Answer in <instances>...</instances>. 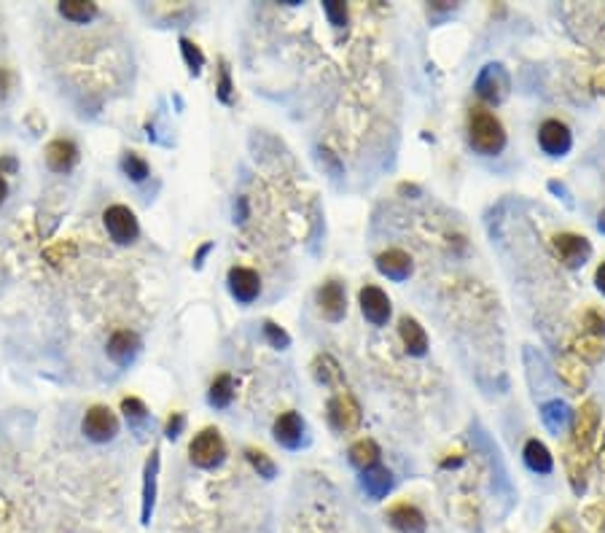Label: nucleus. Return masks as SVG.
I'll return each mask as SVG.
<instances>
[{
	"label": "nucleus",
	"mask_w": 605,
	"mask_h": 533,
	"mask_svg": "<svg viewBox=\"0 0 605 533\" xmlns=\"http://www.w3.org/2000/svg\"><path fill=\"white\" fill-rule=\"evenodd\" d=\"M506 130H503L500 119L484 108H471L468 114V143L482 156H498L506 148Z\"/></svg>",
	"instance_id": "nucleus-1"
},
{
	"label": "nucleus",
	"mask_w": 605,
	"mask_h": 533,
	"mask_svg": "<svg viewBox=\"0 0 605 533\" xmlns=\"http://www.w3.org/2000/svg\"><path fill=\"white\" fill-rule=\"evenodd\" d=\"M188 458L196 469H219L227 461V442L221 431L202 428L188 444Z\"/></svg>",
	"instance_id": "nucleus-2"
},
{
	"label": "nucleus",
	"mask_w": 605,
	"mask_h": 533,
	"mask_svg": "<svg viewBox=\"0 0 605 533\" xmlns=\"http://www.w3.org/2000/svg\"><path fill=\"white\" fill-rule=\"evenodd\" d=\"M474 89H476V95L490 103V106H500L503 100L509 98V89H512V78L506 73V68H503L500 62H487L476 81H474Z\"/></svg>",
	"instance_id": "nucleus-3"
},
{
	"label": "nucleus",
	"mask_w": 605,
	"mask_h": 533,
	"mask_svg": "<svg viewBox=\"0 0 605 533\" xmlns=\"http://www.w3.org/2000/svg\"><path fill=\"white\" fill-rule=\"evenodd\" d=\"M81 434L94 442V444H106V442H114L116 434H119V418L111 407L106 404H94L84 412V420H81Z\"/></svg>",
	"instance_id": "nucleus-4"
},
{
	"label": "nucleus",
	"mask_w": 605,
	"mask_h": 533,
	"mask_svg": "<svg viewBox=\"0 0 605 533\" xmlns=\"http://www.w3.org/2000/svg\"><path fill=\"white\" fill-rule=\"evenodd\" d=\"M103 224H106L108 237L116 245H132L140 237V221H138V216L127 205H111V208H106Z\"/></svg>",
	"instance_id": "nucleus-5"
},
{
	"label": "nucleus",
	"mask_w": 605,
	"mask_h": 533,
	"mask_svg": "<svg viewBox=\"0 0 605 533\" xmlns=\"http://www.w3.org/2000/svg\"><path fill=\"white\" fill-rule=\"evenodd\" d=\"M600 431V407L589 399L581 404V410L573 418V434H570V448L581 453H592L594 436Z\"/></svg>",
	"instance_id": "nucleus-6"
},
{
	"label": "nucleus",
	"mask_w": 605,
	"mask_h": 533,
	"mask_svg": "<svg viewBox=\"0 0 605 533\" xmlns=\"http://www.w3.org/2000/svg\"><path fill=\"white\" fill-rule=\"evenodd\" d=\"M361 418H363L361 404H358V399L347 388H342L339 394H334L329 399V423L337 431H342V434L345 431H355L361 426Z\"/></svg>",
	"instance_id": "nucleus-7"
},
{
	"label": "nucleus",
	"mask_w": 605,
	"mask_h": 533,
	"mask_svg": "<svg viewBox=\"0 0 605 533\" xmlns=\"http://www.w3.org/2000/svg\"><path fill=\"white\" fill-rule=\"evenodd\" d=\"M140 350H143V339H140L138 331H130V329L114 331V334L108 337V342H106L108 359H111L116 367H122V370H127L130 364H135V359L140 355Z\"/></svg>",
	"instance_id": "nucleus-8"
},
{
	"label": "nucleus",
	"mask_w": 605,
	"mask_h": 533,
	"mask_svg": "<svg viewBox=\"0 0 605 533\" xmlns=\"http://www.w3.org/2000/svg\"><path fill=\"white\" fill-rule=\"evenodd\" d=\"M552 245H554V253L557 259L570 266V270H576V266H584L592 256V245L584 235H573V232H560L552 237Z\"/></svg>",
	"instance_id": "nucleus-9"
},
{
	"label": "nucleus",
	"mask_w": 605,
	"mask_h": 533,
	"mask_svg": "<svg viewBox=\"0 0 605 533\" xmlns=\"http://www.w3.org/2000/svg\"><path fill=\"white\" fill-rule=\"evenodd\" d=\"M538 146L544 148V154L549 156H565L573 148V132L565 122L560 119H546L538 130Z\"/></svg>",
	"instance_id": "nucleus-10"
},
{
	"label": "nucleus",
	"mask_w": 605,
	"mask_h": 533,
	"mask_svg": "<svg viewBox=\"0 0 605 533\" xmlns=\"http://www.w3.org/2000/svg\"><path fill=\"white\" fill-rule=\"evenodd\" d=\"M227 286L240 305H251L261 297V278L251 266H232L227 275Z\"/></svg>",
	"instance_id": "nucleus-11"
},
{
	"label": "nucleus",
	"mask_w": 605,
	"mask_h": 533,
	"mask_svg": "<svg viewBox=\"0 0 605 533\" xmlns=\"http://www.w3.org/2000/svg\"><path fill=\"white\" fill-rule=\"evenodd\" d=\"M358 302H361V313L369 323L374 326H385L390 321V313H393V305L387 299V294L379 289V286H363L361 294H358Z\"/></svg>",
	"instance_id": "nucleus-12"
},
{
	"label": "nucleus",
	"mask_w": 605,
	"mask_h": 533,
	"mask_svg": "<svg viewBox=\"0 0 605 533\" xmlns=\"http://www.w3.org/2000/svg\"><path fill=\"white\" fill-rule=\"evenodd\" d=\"M315 297H318V307H321L326 321L339 323L347 315V294H345V286L339 281H326L318 289Z\"/></svg>",
	"instance_id": "nucleus-13"
},
{
	"label": "nucleus",
	"mask_w": 605,
	"mask_h": 533,
	"mask_svg": "<svg viewBox=\"0 0 605 533\" xmlns=\"http://www.w3.org/2000/svg\"><path fill=\"white\" fill-rule=\"evenodd\" d=\"M385 517H387V522L395 533H426V528H428L426 514L407 501L393 504Z\"/></svg>",
	"instance_id": "nucleus-14"
},
{
	"label": "nucleus",
	"mask_w": 605,
	"mask_h": 533,
	"mask_svg": "<svg viewBox=\"0 0 605 533\" xmlns=\"http://www.w3.org/2000/svg\"><path fill=\"white\" fill-rule=\"evenodd\" d=\"M272 436L280 448L296 450L301 444V439H305V418H301L299 412H283L272 426Z\"/></svg>",
	"instance_id": "nucleus-15"
},
{
	"label": "nucleus",
	"mask_w": 605,
	"mask_h": 533,
	"mask_svg": "<svg viewBox=\"0 0 605 533\" xmlns=\"http://www.w3.org/2000/svg\"><path fill=\"white\" fill-rule=\"evenodd\" d=\"M78 159H81V151L70 138H57L46 146V164L52 172L68 175L78 164Z\"/></svg>",
	"instance_id": "nucleus-16"
},
{
	"label": "nucleus",
	"mask_w": 605,
	"mask_h": 533,
	"mask_svg": "<svg viewBox=\"0 0 605 533\" xmlns=\"http://www.w3.org/2000/svg\"><path fill=\"white\" fill-rule=\"evenodd\" d=\"M159 466H162V456H159V450H151L148 461H146V469H143V506H140V522H143V525H148L151 517H154Z\"/></svg>",
	"instance_id": "nucleus-17"
},
{
	"label": "nucleus",
	"mask_w": 605,
	"mask_h": 533,
	"mask_svg": "<svg viewBox=\"0 0 605 533\" xmlns=\"http://www.w3.org/2000/svg\"><path fill=\"white\" fill-rule=\"evenodd\" d=\"M377 270H379L387 281L403 283V281H407V278L412 275V259H410V253H403V251H398V248H390V251H382V253L377 256Z\"/></svg>",
	"instance_id": "nucleus-18"
},
{
	"label": "nucleus",
	"mask_w": 605,
	"mask_h": 533,
	"mask_svg": "<svg viewBox=\"0 0 605 533\" xmlns=\"http://www.w3.org/2000/svg\"><path fill=\"white\" fill-rule=\"evenodd\" d=\"M398 334H401V342H403V347H407V353L415 355V359H420V355L428 353V334L412 315H403L398 321Z\"/></svg>",
	"instance_id": "nucleus-19"
},
{
	"label": "nucleus",
	"mask_w": 605,
	"mask_h": 533,
	"mask_svg": "<svg viewBox=\"0 0 605 533\" xmlns=\"http://www.w3.org/2000/svg\"><path fill=\"white\" fill-rule=\"evenodd\" d=\"M393 482H395V480H393V472H390L387 466H382V464H377V466L361 472V488H363L366 496L374 498V501L385 498V496L393 490Z\"/></svg>",
	"instance_id": "nucleus-20"
},
{
	"label": "nucleus",
	"mask_w": 605,
	"mask_h": 533,
	"mask_svg": "<svg viewBox=\"0 0 605 533\" xmlns=\"http://www.w3.org/2000/svg\"><path fill=\"white\" fill-rule=\"evenodd\" d=\"M565 469H568V480L576 496H581L586 490V474H589V453L573 450L568 444L565 450Z\"/></svg>",
	"instance_id": "nucleus-21"
},
{
	"label": "nucleus",
	"mask_w": 605,
	"mask_h": 533,
	"mask_svg": "<svg viewBox=\"0 0 605 533\" xmlns=\"http://www.w3.org/2000/svg\"><path fill=\"white\" fill-rule=\"evenodd\" d=\"M522 458H525V466H528L533 474H552V472H554V458H552V453H549L546 444L538 442V439H528V442H525Z\"/></svg>",
	"instance_id": "nucleus-22"
},
{
	"label": "nucleus",
	"mask_w": 605,
	"mask_h": 533,
	"mask_svg": "<svg viewBox=\"0 0 605 533\" xmlns=\"http://www.w3.org/2000/svg\"><path fill=\"white\" fill-rule=\"evenodd\" d=\"M541 420H544V426L552 434L560 436L568 428V423L573 420V412H570V407L562 399H549V402L541 404Z\"/></svg>",
	"instance_id": "nucleus-23"
},
{
	"label": "nucleus",
	"mask_w": 605,
	"mask_h": 533,
	"mask_svg": "<svg viewBox=\"0 0 605 533\" xmlns=\"http://www.w3.org/2000/svg\"><path fill=\"white\" fill-rule=\"evenodd\" d=\"M573 353H576V359H581V362L597 364V362L605 359V337L581 331V334L573 339Z\"/></svg>",
	"instance_id": "nucleus-24"
},
{
	"label": "nucleus",
	"mask_w": 605,
	"mask_h": 533,
	"mask_svg": "<svg viewBox=\"0 0 605 533\" xmlns=\"http://www.w3.org/2000/svg\"><path fill=\"white\" fill-rule=\"evenodd\" d=\"M57 14L73 25H86L100 14V9L92 0H62V4H57Z\"/></svg>",
	"instance_id": "nucleus-25"
},
{
	"label": "nucleus",
	"mask_w": 605,
	"mask_h": 533,
	"mask_svg": "<svg viewBox=\"0 0 605 533\" xmlns=\"http://www.w3.org/2000/svg\"><path fill=\"white\" fill-rule=\"evenodd\" d=\"M235 394H237L235 378L232 375H219L211 383V388H208V404L216 407V410H227L235 402Z\"/></svg>",
	"instance_id": "nucleus-26"
},
{
	"label": "nucleus",
	"mask_w": 605,
	"mask_h": 533,
	"mask_svg": "<svg viewBox=\"0 0 605 533\" xmlns=\"http://www.w3.org/2000/svg\"><path fill=\"white\" fill-rule=\"evenodd\" d=\"M379 444L374 442V439H358L353 448H350V464L355 466V469H371V466H377L379 464Z\"/></svg>",
	"instance_id": "nucleus-27"
},
{
	"label": "nucleus",
	"mask_w": 605,
	"mask_h": 533,
	"mask_svg": "<svg viewBox=\"0 0 605 533\" xmlns=\"http://www.w3.org/2000/svg\"><path fill=\"white\" fill-rule=\"evenodd\" d=\"M560 378L573 388V391H584L586 388V383H589V372H586V367H584V362L581 359H576V355H565V359L560 362Z\"/></svg>",
	"instance_id": "nucleus-28"
},
{
	"label": "nucleus",
	"mask_w": 605,
	"mask_h": 533,
	"mask_svg": "<svg viewBox=\"0 0 605 533\" xmlns=\"http://www.w3.org/2000/svg\"><path fill=\"white\" fill-rule=\"evenodd\" d=\"M313 375L321 386H342V370L334 355H329V353H321L313 362Z\"/></svg>",
	"instance_id": "nucleus-29"
},
{
	"label": "nucleus",
	"mask_w": 605,
	"mask_h": 533,
	"mask_svg": "<svg viewBox=\"0 0 605 533\" xmlns=\"http://www.w3.org/2000/svg\"><path fill=\"white\" fill-rule=\"evenodd\" d=\"M119 167H122V172H124V175L130 178V181H135V184H143L146 178L151 175V167H148V162H146L143 156L132 154V151L122 156Z\"/></svg>",
	"instance_id": "nucleus-30"
},
{
	"label": "nucleus",
	"mask_w": 605,
	"mask_h": 533,
	"mask_svg": "<svg viewBox=\"0 0 605 533\" xmlns=\"http://www.w3.org/2000/svg\"><path fill=\"white\" fill-rule=\"evenodd\" d=\"M245 458L248 464L253 466V472L264 480H275L277 477V464L264 453V450H256V448H245Z\"/></svg>",
	"instance_id": "nucleus-31"
},
{
	"label": "nucleus",
	"mask_w": 605,
	"mask_h": 533,
	"mask_svg": "<svg viewBox=\"0 0 605 533\" xmlns=\"http://www.w3.org/2000/svg\"><path fill=\"white\" fill-rule=\"evenodd\" d=\"M180 54H183V62L188 68L191 76H199L202 68H205V54H202V49L191 41V38H180Z\"/></svg>",
	"instance_id": "nucleus-32"
},
{
	"label": "nucleus",
	"mask_w": 605,
	"mask_h": 533,
	"mask_svg": "<svg viewBox=\"0 0 605 533\" xmlns=\"http://www.w3.org/2000/svg\"><path fill=\"white\" fill-rule=\"evenodd\" d=\"M122 412H124V418H127V423L132 428H140L148 420V407L140 399H135V396L122 399Z\"/></svg>",
	"instance_id": "nucleus-33"
},
{
	"label": "nucleus",
	"mask_w": 605,
	"mask_h": 533,
	"mask_svg": "<svg viewBox=\"0 0 605 533\" xmlns=\"http://www.w3.org/2000/svg\"><path fill=\"white\" fill-rule=\"evenodd\" d=\"M264 339L275 347V350H288L291 347V334L277 326L275 321H264Z\"/></svg>",
	"instance_id": "nucleus-34"
},
{
	"label": "nucleus",
	"mask_w": 605,
	"mask_h": 533,
	"mask_svg": "<svg viewBox=\"0 0 605 533\" xmlns=\"http://www.w3.org/2000/svg\"><path fill=\"white\" fill-rule=\"evenodd\" d=\"M216 89H219V100H221L224 106H232L235 84H232V73H229L227 60H221V62H219V84H216Z\"/></svg>",
	"instance_id": "nucleus-35"
},
{
	"label": "nucleus",
	"mask_w": 605,
	"mask_h": 533,
	"mask_svg": "<svg viewBox=\"0 0 605 533\" xmlns=\"http://www.w3.org/2000/svg\"><path fill=\"white\" fill-rule=\"evenodd\" d=\"M323 14L329 17V22L334 25V28H345L347 25V6L345 4H339V0H323Z\"/></svg>",
	"instance_id": "nucleus-36"
},
{
	"label": "nucleus",
	"mask_w": 605,
	"mask_h": 533,
	"mask_svg": "<svg viewBox=\"0 0 605 533\" xmlns=\"http://www.w3.org/2000/svg\"><path fill=\"white\" fill-rule=\"evenodd\" d=\"M581 331L605 337V313H600V310H586V315H584V321H581Z\"/></svg>",
	"instance_id": "nucleus-37"
},
{
	"label": "nucleus",
	"mask_w": 605,
	"mask_h": 533,
	"mask_svg": "<svg viewBox=\"0 0 605 533\" xmlns=\"http://www.w3.org/2000/svg\"><path fill=\"white\" fill-rule=\"evenodd\" d=\"M183 428H186V415H183V412H172V415L167 418V423H164V436L175 442V439L183 434Z\"/></svg>",
	"instance_id": "nucleus-38"
},
{
	"label": "nucleus",
	"mask_w": 605,
	"mask_h": 533,
	"mask_svg": "<svg viewBox=\"0 0 605 533\" xmlns=\"http://www.w3.org/2000/svg\"><path fill=\"white\" fill-rule=\"evenodd\" d=\"M549 192L552 195H557L568 208H573V200H570V192H568V187L565 184H560V181H549Z\"/></svg>",
	"instance_id": "nucleus-39"
},
{
	"label": "nucleus",
	"mask_w": 605,
	"mask_h": 533,
	"mask_svg": "<svg viewBox=\"0 0 605 533\" xmlns=\"http://www.w3.org/2000/svg\"><path fill=\"white\" fill-rule=\"evenodd\" d=\"M216 248V243H205V245H199V251L194 253V270H202V264H205L208 253Z\"/></svg>",
	"instance_id": "nucleus-40"
},
{
	"label": "nucleus",
	"mask_w": 605,
	"mask_h": 533,
	"mask_svg": "<svg viewBox=\"0 0 605 533\" xmlns=\"http://www.w3.org/2000/svg\"><path fill=\"white\" fill-rule=\"evenodd\" d=\"M594 286H597V291L605 294V261L597 266V273H594Z\"/></svg>",
	"instance_id": "nucleus-41"
},
{
	"label": "nucleus",
	"mask_w": 605,
	"mask_h": 533,
	"mask_svg": "<svg viewBox=\"0 0 605 533\" xmlns=\"http://www.w3.org/2000/svg\"><path fill=\"white\" fill-rule=\"evenodd\" d=\"M6 197H9V184H6V178L0 175V205L6 203Z\"/></svg>",
	"instance_id": "nucleus-42"
},
{
	"label": "nucleus",
	"mask_w": 605,
	"mask_h": 533,
	"mask_svg": "<svg viewBox=\"0 0 605 533\" xmlns=\"http://www.w3.org/2000/svg\"><path fill=\"white\" fill-rule=\"evenodd\" d=\"M4 170H9V172H14V170H17V162H14V159H12V156H9V159H6V162H0V175H4Z\"/></svg>",
	"instance_id": "nucleus-43"
},
{
	"label": "nucleus",
	"mask_w": 605,
	"mask_h": 533,
	"mask_svg": "<svg viewBox=\"0 0 605 533\" xmlns=\"http://www.w3.org/2000/svg\"><path fill=\"white\" fill-rule=\"evenodd\" d=\"M546 533H568V528L565 525H560V522H554V525H549V530Z\"/></svg>",
	"instance_id": "nucleus-44"
},
{
	"label": "nucleus",
	"mask_w": 605,
	"mask_h": 533,
	"mask_svg": "<svg viewBox=\"0 0 605 533\" xmlns=\"http://www.w3.org/2000/svg\"><path fill=\"white\" fill-rule=\"evenodd\" d=\"M597 229H600V232L605 235V211H602V213L597 216Z\"/></svg>",
	"instance_id": "nucleus-45"
},
{
	"label": "nucleus",
	"mask_w": 605,
	"mask_h": 533,
	"mask_svg": "<svg viewBox=\"0 0 605 533\" xmlns=\"http://www.w3.org/2000/svg\"><path fill=\"white\" fill-rule=\"evenodd\" d=\"M600 458L605 461V442H602V450H600Z\"/></svg>",
	"instance_id": "nucleus-46"
}]
</instances>
